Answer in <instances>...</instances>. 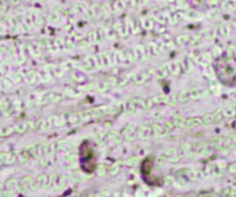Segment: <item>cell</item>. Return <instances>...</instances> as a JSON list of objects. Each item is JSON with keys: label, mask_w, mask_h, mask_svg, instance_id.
I'll return each instance as SVG.
<instances>
[{"label": "cell", "mask_w": 236, "mask_h": 197, "mask_svg": "<svg viewBox=\"0 0 236 197\" xmlns=\"http://www.w3.org/2000/svg\"><path fill=\"white\" fill-rule=\"evenodd\" d=\"M137 163H138V158H137V157H132V158H130L129 160H127V164H128L129 166L136 165Z\"/></svg>", "instance_id": "32"}, {"label": "cell", "mask_w": 236, "mask_h": 197, "mask_svg": "<svg viewBox=\"0 0 236 197\" xmlns=\"http://www.w3.org/2000/svg\"><path fill=\"white\" fill-rule=\"evenodd\" d=\"M174 127H175V124H174V121L167 120V121L165 122V129H166V132H171V130H172Z\"/></svg>", "instance_id": "30"}, {"label": "cell", "mask_w": 236, "mask_h": 197, "mask_svg": "<svg viewBox=\"0 0 236 197\" xmlns=\"http://www.w3.org/2000/svg\"><path fill=\"white\" fill-rule=\"evenodd\" d=\"M134 129H135V127L132 124H128L127 127H125V129L122 132V135H125L126 137H129L131 134H134Z\"/></svg>", "instance_id": "24"}, {"label": "cell", "mask_w": 236, "mask_h": 197, "mask_svg": "<svg viewBox=\"0 0 236 197\" xmlns=\"http://www.w3.org/2000/svg\"><path fill=\"white\" fill-rule=\"evenodd\" d=\"M46 99L50 100V102H52V103H58V102H60L62 99V96H60L58 93H49V96L46 97Z\"/></svg>", "instance_id": "17"}, {"label": "cell", "mask_w": 236, "mask_h": 197, "mask_svg": "<svg viewBox=\"0 0 236 197\" xmlns=\"http://www.w3.org/2000/svg\"><path fill=\"white\" fill-rule=\"evenodd\" d=\"M153 105H154V102H153L152 97H151V98H148V99L145 100V103H144V108H145V110H151Z\"/></svg>", "instance_id": "28"}, {"label": "cell", "mask_w": 236, "mask_h": 197, "mask_svg": "<svg viewBox=\"0 0 236 197\" xmlns=\"http://www.w3.org/2000/svg\"><path fill=\"white\" fill-rule=\"evenodd\" d=\"M32 183H33V180H32L31 176H24L21 181L22 189H23V190H27V188L30 189V187L32 186Z\"/></svg>", "instance_id": "7"}, {"label": "cell", "mask_w": 236, "mask_h": 197, "mask_svg": "<svg viewBox=\"0 0 236 197\" xmlns=\"http://www.w3.org/2000/svg\"><path fill=\"white\" fill-rule=\"evenodd\" d=\"M96 137H97V142L99 143L100 145H105V143H106V138H105V135L103 134V133H99V134H97L96 135Z\"/></svg>", "instance_id": "26"}, {"label": "cell", "mask_w": 236, "mask_h": 197, "mask_svg": "<svg viewBox=\"0 0 236 197\" xmlns=\"http://www.w3.org/2000/svg\"><path fill=\"white\" fill-rule=\"evenodd\" d=\"M28 128H29V124H28V122H22V124H17V126L15 127L16 132H19V133H24Z\"/></svg>", "instance_id": "25"}, {"label": "cell", "mask_w": 236, "mask_h": 197, "mask_svg": "<svg viewBox=\"0 0 236 197\" xmlns=\"http://www.w3.org/2000/svg\"><path fill=\"white\" fill-rule=\"evenodd\" d=\"M201 124H203L202 118L193 116V118L185 119V121H184V128H193V127H198Z\"/></svg>", "instance_id": "4"}, {"label": "cell", "mask_w": 236, "mask_h": 197, "mask_svg": "<svg viewBox=\"0 0 236 197\" xmlns=\"http://www.w3.org/2000/svg\"><path fill=\"white\" fill-rule=\"evenodd\" d=\"M164 160H165V155L159 156L157 159H156V169H159L162 164H164Z\"/></svg>", "instance_id": "27"}, {"label": "cell", "mask_w": 236, "mask_h": 197, "mask_svg": "<svg viewBox=\"0 0 236 197\" xmlns=\"http://www.w3.org/2000/svg\"><path fill=\"white\" fill-rule=\"evenodd\" d=\"M6 186H7L8 189H14V188L16 187V180H15V179H9V180H7Z\"/></svg>", "instance_id": "31"}, {"label": "cell", "mask_w": 236, "mask_h": 197, "mask_svg": "<svg viewBox=\"0 0 236 197\" xmlns=\"http://www.w3.org/2000/svg\"><path fill=\"white\" fill-rule=\"evenodd\" d=\"M1 190H2V185L0 183V191H1Z\"/></svg>", "instance_id": "38"}, {"label": "cell", "mask_w": 236, "mask_h": 197, "mask_svg": "<svg viewBox=\"0 0 236 197\" xmlns=\"http://www.w3.org/2000/svg\"><path fill=\"white\" fill-rule=\"evenodd\" d=\"M122 164V161L121 160H118V161H115L113 165L109 167V174H112V175H115V174H118L119 171H120V166Z\"/></svg>", "instance_id": "12"}, {"label": "cell", "mask_w": 236, "mask_h": 197, "mask_svg": "<svg viewBox=\"0 0 236 197\" xmlns=\"http://www.w3.org/2000/svg\"><path fill=\"white\" fill-rule=\"evenodd\" d=\"M115 85H117V79H115V77H111V79L106 80L105 82L101 83V84L99 85L98 90L101 91V92H105V91H107L108 89H111V88H113V87H115Z\"/></svg>", "instance_id": "3"}, {"label": "cell", "mask_w": 236, "mask_h": 197, "mask_svg": "<svg viewBox=\"0 0 236 197\" xmlns=\"http://www.w3.org/2000/svg\"><path fill=\"white\" fill-rule=\"evenodd\" d=\"M210 145L215 148V149H219V150H224L226 148H228L227 142H226V138H222V137H214V138H212L210 141Z\"/></svg>", "instance_id": "2"}, {"label": "cell", "mask_w": 236, "mask_h": 197, "mask_svg": "<svg viewBox=\"0 0 236 197\" xmlns=\"http://www.w3.org/2000/svg\"><path fill=\"white\" fill-rule=\"evenodd\" d=\"M100 196H109V193L108 191H103V193H100Z\"/></svg>", "instance_id": "37"}, {"label": "cell", "mask_w": 236, "mask_h": 197, "mask_svg": "<svg viewBox=\"0 0 236 197\" xmlns=\"http://www.w3.org/2000/svg\"><path fill=\"white\" fill-rule=\"evenodd\" d=\"M226 142L229 148H235L236 146V134H230L226 137Z\"/></svg>", "instance_id": "14"}, {"label": "cell", "mask_w": 236, "mask_h": 197, "mask_svg": "<svg viewBox=\"0 0 236 197\" xmlns=\"http://www.w3.org/2000/svg\"><path fill=\"white\" fill-rule=\"evenodd\" d=\"M177 99H179V102H181V103H187V102L190 99L189 92H188V91H181V92L179 93V96H177Z\"/></svg>", "instance_id": "20"}, {"label": "cell", "mask_w": 236, "mask_h": 197, "mask_svg": "<svg viewBox=\"0 0 236 197\" xmlns=\"http://www.w3.org/2000/svg\"><path fill=\"white\" fill-rule=\"evenodd\" d=\"M107 138H109V140H113L115 143H119L121 140V137H120V134H119V132H117V130H109L107 134Z\"/></svg>", "instance_id": "13"}, {"label": "cell", "mask_w": 236, "mask_h": 197, "mask_svg": "<svg viewBox=\"0 0 236 197\" xmlns=\"http://www.w3.org/2000/svg\"><path fill=\"white\" fill-rule=\"evenodd\" d=\"M31 157H32L31 153H30L27 149H24L22 152H20V155H19V160L22 161V163H25V161H28Z\"/></svg>", "instance_id": "11"}, {"label": "cell", "mask_w": 236, "mask_h": 197, "mask_svg": "<svg viewBox=\"0 0 236 197\" xmlns=\"http://www.w3.org/2000/svg\"><path fill=\"white\" fill-rule=\"evenodd\" d=\"M107 174V167L105 165H98L97 166V175L100 176V177H104V176Z\"/></svg>", "instance_id": "18"}, {"label": "cell", "mask_w": 236, "mask_h": 197, "mask_svg": "<svg viewBox=\"0 0 236 197\" xmlns=\"http://www.w3.org/2000/svg\"><path fill=\"white\" fill-rule=\"evenodd\" d=\"M152 129H153V133L157 135V136H161L166 133V129L159 124H152Z\"/></svg>", "instance_id": "10"}, {"label": "cell", "mask_w": 236, "mask_h": 197, "mask_svg": "<svg viewBox=\"0 0 236 197\" xmlns=\"http://www.w3.org/2000/svg\"><path fill=\"white\" fill-rule=\"evenodd\" d=\"M148 75H149L148 73H146V74H145V73H143V74H140V75H138V76H137V77H136V79L134 80L135 84H142V83H144V82H145V80H146V79L149 77Z\"/></svg>", "instance_id": "22"}, {"label": "cell", "mask_w": 236, "mask_h": 197, "mask_svg": "<svg viewBox=\"0 0 236 197\" xmlns=\"http://www.w3.org/2000/svg\"><path fill=\"white\" fill-rule=\"evenodd\" d=\"M136 106H137V104L135 102V99H130L128 103H127V114H128V115H131V114L135 113Z\"/></svg>", "instance_id": "8"}, {"label": "cell", "mask_w": 236, "mask_h": 197, "mask_svg": "<svg viewBox=\"0 0 236 197\" xmlns=\"http://www.w3.org/2000/svg\"><path fill=\"white\" fill-rule=\"evenodd\" d=\"M202 120H203V124H212V122H214V120H213V113L204 114L203 118H202Z\"/></svg>", "instance_id": "21"}, {"label": "cell", "mask_w": 236, "mask_h": 197, "mask_svg": "<svg viewBox=\"0 0 236 197\" xmlns=\"http://www.w3.org/2000/svg\"><path fill=\"white\" fill-rule=\"evenodd\" d=\"M184 121H185V119H183V116H181L180 114H175L174 115V124H175V127H183L184 128Z\"/></svg>", "instance_id": "16"}, {"label": "cell", "mask_w": 236, "mask_h": 197, "mask_svg": "<svg viewBox=\"0 0 236 197\" xmlns=\"http://www.w3.org/2000/svg\"><path fill=\"white\" fill-rule=\"evenodd\" d=\"M234 190L232 189V188H226V189H224L222 191H221V195L222 196H234Z\"/></svg>", "instance_id": "29"}, {"label": "cell", "mask_w": 236, "mask_h": 197, "mask_svg": "<svg viewBox=\"0 0 236 197\" xmlns=\"http://www.w3.org/2000/svg\"><path fill=\"white\" fill-rule=\"evenodd\" d=\"M189 97H190V99H193V100H197V99H199V98L203 97V96H202V92H201L198 89H193L191 91H189Z\"/></svg>", "instance_id": "19"}, {"label": "cell", "mask_w": 236, "mask_h": 197, "mask_svg": "<svg viewBox=\"0 0 236 197\" xmlns=\"http://www.w3.org/2000/svg\"><path fill=\"white\" fill-rule=\"evenodd\" d=\"M228 169H229V172H230V173L235 174V173H236V163H234V164H232V165H229V167H228Z\"/></svg>", "instance_id": "36"}, {"label": "cell", "mask_w": 236, "mask_h": 197, "mask_svg": "<svg viewBox=\"0 0 236 197\" xmlns=\"http://www.w3.org/2000/svg\"><path fill=\"white\" fill-rule=\"evenodd\" d=\"M168 160L171 161V163H179L180 160H181V158H180V156H177V155H174V156H171L169 158H168Z\"/></svg>", "instance_id": "33"}, {"label": "cell", "mask_w": 236, "mask_h": 197, "mask_svg": "<svg viewBox=\"0 0 236 197\" xmlns=\"http://www.w3.org/2000/svg\"><path fill=\"white\" fill-rule=\"evenodd\" d=\"M176 155V149L175 148H169L167 151H166V153L165 156H167V157H171V156H174Z\"/></svg>", "instance_id": "34"}, {"label": "cell", "mask_w": 236, "mask_h": 197, "mask_svg": "<svg viewBox=\"0 0 236 197\" xmlns=\"http://www.w3.org/2000/svg\"><path fill=\"white\" fill-rule=\"evenodd\" d=\"M213 113V120H214V122H219L221 119H222V110H220V108H218V110H215L214 112H212Z\"/></svg>", "instance_id": "23"}, {"label": "cell", "mask_w": 236, "mask_h": 197, "mask_svg": "<svg viewBox=\"0 0 236 197\" xmlns=\"http://www.w3.org/2000/svg\"><path fill=\"white\" fill-rule=\"evenodd\" d=\"M206 145V142H199L198 144L196 145V152H199L201 150H203Z\"/></svg>", "instance_id": "35"}, {"label": "cell", "mask_w": 236, "mask_h": 197, "mask_svg": "<svg viewBox=\"0 0 236 197\" xmlns=\"http://www.w3.org/2000/svg\"><path fill=\"white\" fill-rule=\"evenodd\" d=\"M49 177H50V186L53 187L55 191H60L67 186V179L64 176L59 175V174H52Z\"/></svg>", "instance_id": "1"}, {"label": "cell", "mask_w": 236, "mask_h": 197, "mask_svg": "<svg viewBox=\"0 0 236 197\" xmlns=\"http://www.w3.org/2000/svg\"><path fill=\"white\" fill-rule=\"evenodd\" d=\"M224 114L225 116H228V118H232L236 114V110H235V105H229L228 107H226L225 111H224Z\"/></svg>", "instance_id": "15"}, {"label": "cell", "mask_w": 236, "mask_h": 197, "mask_svg": "<svg viewBox=\"0 0 236 197\" xmlns=\"http://www.w3.org/2000/svg\"><path fill=\"white\" fill-rule=\"evenodd\" d=\"M37 182L39 183V186L42 187L43 189H47L50 186V177L46 176L45 174H41L37 177Z\"/></svg>", "instance_id": "6"}, {"label": "cell", "mask_w": 236, "mask_h": 197, "mask_svg": "<svg viewBox=\"0 0 236 197\" xmlns=\"http://www.w3.org/2000/svg\"><path fill=\"white\" fill-rule=\"evenodd\" d=\"M179 152H180V155H183L184 157L193 156V145H191V143H183V144H181L180 148H179Z\"/></svg>", "instance_id": "5"}, {"label": "cell", "mask_w": 236, "mask_h": 197, "mask_svg": "<svg viewBox=\"0 0 236 197\" xmlns=\"http://www.w3.org/2000/svg\"><path fill=\"white\" fill-rule=\"evenodd\" d=\"M66 116H67V121L70 122V124H77V122L81 121V118H80L78 113H68Z\"/></svg>", "instance_id": "9"}]
</instances>
